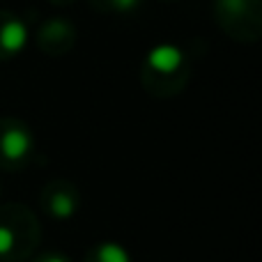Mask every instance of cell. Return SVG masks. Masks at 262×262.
Masks as SVG:
<instances>
[{"label": "cell", "instance_id": "cell-1", "mask_svg": "<svg viewBox=\"0 0 262 262\" xmlns=\"http://www.w3.org/2000/svg\"><path fill=\"white\" fill-rule=\"evenodd\" d=\"M32 149V136L26 124L3 120L0 122V157L7 161H21Z\"/></svg>", "mask_w": 262, "mask_h": 262}, {"label": "cell", "instance_id": "cell-2", "mask_svg": "<svg viewBox=\"0 0 262 262\" xmlns=\"http://www.w3.org/2000/svg\"><path fill=\"white\" fill-rule=\"evenodd\" d=\"M28 30L12 14H0V58L16 55L26 46Z\"/></svg>", "mask_w": 262, "mask_h": 262}, {"label": "cell", "instance_id": "cell-3", "mask_svg": "<svg viewBox=\"0 0 262 262\" xmlns=\"http://www.w3.org/2000/svg\"><path fill=\"white\" fill-rule=\"evenodd\" d=\"M149 67L152 72L157 74H175L182 64V53L175 49V46H157L154 51H149V58H147Z\"/></svg>", "mask_w": 262, "mask_h": 262}, {"label": "cell", "instance_id": "cell-4", "mask_svg": "<svg viewBox=\"0 0 262 262\" xmlns=\"http://www.w3.org/2000/svg\"><path fill=\"white\" fill-rule=\"evenodd\" d=\"M76 212V198L67 191H58V193L51 198V214L58 219H69Z\"/></svg>", "mask_w": 262, "mask_h": 262}, {"label": "cell", "instance_id": "cell-5", "mask_svg": "<svg viewBox=\"0 0 262 262\" xmlns=\"http://www.w3.org/2000/svg\"><path fill=\"white\" fill-rule=\"evenodd\" d=\"M97 262H131V255L124 246L115 244V242H106L97 249Z\"/></svg>", "mask_w": 262, "mask_h": 262}, {"label": "cell", "instance_id": "cell-6", "mask_svg": "<svg viewBox=\"0 0 262 262\" xmlns=\"http://www.w3.org/2000/svg\"><path fill=\"white\" fill-rule=\"evenodd\" d=\"M16 244V235H14L12 228L7 226H0V255H7L9 251L14 249Z\"/></svg>", "mask_w": 262, "mask_h": 262}, {"label": "cell", "instance_id": "cell-7", "mask_svg": "<svg viewBox=\"0 0 262 262\" xmlns=\"http://www.w3.org/2000/svg\"><path fill=\"white\" fill-rule=\"evenodd\" d=\"M111 3H113V7H115V9H120V12H127V9L136 7V5H138L140 0H111Z\"/></svg>", "mask_w": 262, "mask_h": 262}, {"label": "cell", "instance_id": "cell-8", "mask_svg": "<svg viewBox=\"0 0 262 262\" xmlns=\"http://www.w3.org/2000/svg\"><path fill=\"white\" fill-rule=\"evenodd\" d=\"M39 262H69L64 255H58V253H49V255H44Z\"/></svg>", "mask_w": 262, "mask_h": 262}, {"label": "cell", "instance_id": "cell-9", "mask_svg": "<svg viewBox=\"0 0 262 262\" xmlns=\"http://www.w3.org/2000/svg\"><path fill=\"white\" fill-rule=\"evenodd\" d=\"M55 3H58V0H55Z\"/></svg>", "mask_w": 262, "mask_h": 262}]
</instances>
